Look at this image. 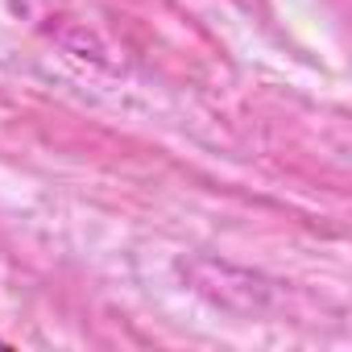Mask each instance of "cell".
I'll return each mask as SVG.
<instances>
[{
  "mask_svg": "<svg viewBox=\"0 0 352 352\" xmlns=\"http://www.w3.org/2000/svg\"><path fill=\"white\" fill-rule=\"evenodd\" d=\"M0 348H9V340H0Z\"/></svg>",
  "mask_w": 352,
  "mask_h": 352,
  "instance_id": "1",
  "label": "cell"
}]
</instances>
